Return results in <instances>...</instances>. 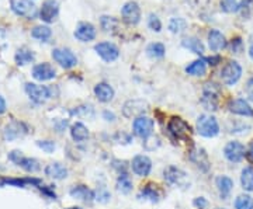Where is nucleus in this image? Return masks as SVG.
I'll list each match as a JSON object with an SVG mask.
<instances>
[{"label":"nucleus","mask_w":253,"mask_h":209,"mask_svg":"<svg viewBox=\"0 0 253 209\" xmlns=\"http://www.w3.org/2000/svg\"><path fill=\"white\" fill-rule=\"evenodd\" d=\"M219 96H221V87L217 83H207L204 86V90H203V99H201L203 107L208 111L218 109Z\"/></svg>","instance_id":"obj_1"},{"label":"nucleus","mask_w":253,"mask_h":209,"mask_svg":"<svg viewBox=\"0 0 253 209\" xmlns=\"http://www.w3.org/2000/svg\"><path fill=\"white\" fill-rule=\"evenodd\" d=\"M168 131L169 134L172 135L174 139L177 140H186L189 142L191 139V128L190 125L181 119L180 117H173L169 124H168Z\"/></svg>","instance_id":"obj_2"},{"label":"nucleus","mask_w":253,"mask_h":209,"mask_svg":"<svg viewBox=\"0 0 253 209\" xmlns=\"http://www.w3.org/2000/svg\"><path fill=\"white\" fill-rule=\"evenodd\" d=\"M197 132L204 138L217 137L219 132V125H218L217 119L211 115H207V114L200 115L197 119Z\"/></svg>","instance_id":"obj_3"},{"label":"nucleus","mask_w":253,"mask_h":209,"mask_svg":"<svg viewBox=\"0 0 253 209\" xmlns=\"http://www.w3.org/2000/svg\"><path fill=\"white\" fill-rule=\"evenodd\" d=\"M52 87H45V86H38L34 83H27L26 84V93L28 94V97L31 100L37 103V104H41L48 99L52 97Z\"/></svg>","instance_id":"obj_4"},{"label":"nucleus","mask_w":253,"mask_h":209,"mask_svg":"<svg viewBox=\"0 0 253 209\" xmlns=\"http://www.w3.org/2000/svg\"><path fill=\"white\" fill-rule=\"evenodd\" d=\"M242 76V68L235 61H229L221 70V79L226 86H234Z\"/></svg>","instance_id":"obj_5"},{"label":"nucleus","mask_w":253,"mask_h":209,"mask_svg":"<svg viewBox=\"0 0 253 209\" xmlns=\"http://www.w3.org/2000/svg\"><path fill=\"white\" fill-rule=\"evenodd\" d=\"M148 108H149V105L146 101L135 99V100L126 101L123 107V114L126 118H138V117H142L148 111Z\"/></svg>","instance_id":"obj_6"},{"label":"nucleus","mask_w":253,"mask_h":209,"mask_svg":"<svg viewBox=\"0 0 253 209\" xmlns=\"http://www.w3.org/2000/svg\"><path fill=\"white\" fill-rule=\"evenodd\" d=\"M52 58L56 64H59L65 69H71L73 66H76L78 59L73 55L71 49H65V48H56L52 51Z\"/></svg>","instance_id":"obj_7"},{"label":"nucleus","mask_w":253,"mask_h":209,"mask_svg":"<svg viewBox=\"0 0 253 209\" xmlns=\"http://www.w3.org/2000/svg\"><path fill=\"white\" fill-rule=\"evenodd\" d=\"M11 9L23 17L34 18L37 16L36 4L31 0H11Z\"/></svg>","instance_id":"obj_8"},{"label":"nucleus","mask_w":253,"mask_h":209,"mask_svg":"<svg viewBox=\"0 0 253 209\" xmlns=\"http://www.w3.org/2000/svg\"><path fill=\"white\" fill-rule=\"evenodd\" d=\"M154 119L148 118V117H138V118L134 121V134H135L138 138H142V139H146L152 135L154 132Z\"/></svg>","instance_id":"obj_9"},{"label":"nucleus","mask_w":253,"mask_h":209,"mask_svg":"<svg viewBox=\"0 0 253 209\" xmlns=\"http://www.w3.org/2000/svg\"><path fill=\"white\" fill-rule=\"evenodd\" d=\"M123 20L129 26H135L141 20V9L135 1H128L124 4V7L121 9Z\"/></svg>","instance_id":"obj_10"},{"label":"nucleus","mask_w":253,"mask_h":209,"mask_svg":"<svg viewBox=\"0 0 253 209\" xmlns=\"http://www.w3.org/2000/svg\"><path fill=\"white\" fill-rule=\"evenodd\" d=\"M94 51L97 52L100 58L104 61V62H114L120 55L118 48L111 42H100L97 45L94 46Z\"/></svg>","instance_id":"obj_11"},{"label":"nucleus","mask_w":253,"mask_h":209,"mask_svg":"<svg viewBox=\"0 0 253 209\" xmlns=\"http://www.w3.org/2000/svg\"><path fill=\"white\" fill-rule=\"evenodd\" d=\"M131 167H132V172L136 175L146 177L148 174L151 173V170H152V162H151V159L148 156L138 155L132 159Z\"/></svg>","instance_id":"obj_12"},{"label":"nucleus","mask_w":253,"mask_h":209,"mask_svg":"<svg viewBox=\"0 0 253 209\" xmlns=\"http://www.w3.org/2000/svg\"><path fill=\"white\" fill-rule=\"evenodd\" d=\"M224 155H225V157L229 162L238 163V162H241L244 159L245 146L242 143H239V142L232 140V142L226 143L225 149H224Z\"/></svg>","instance_id":"obj_13"},{"label":"nucleus","mask_w":253,"mask_h":209,"mask_svg":"<svg viewBox=\"0 0 253 209\" xmlns=\"http://www.w3.org/2000/svg\"><path fill=\"white\" fill-rule=\"evenodd\" d=\"M56 76L54 66H51L49 64H38L33 68V77L38 80V82H46V80H51Z\"/></svg>","instance_id":"obj_14"},{"label":"nucleus","mask_w":253,"mask_h":209,"mask_svg":"<svg viewBox=\"0 0 253 209\" xmlns=\"http://www.w3.org/2000/svg\"><path fill=\"white\" fill-rule=\"evenodd\" d=\"M163 175H165V180L168 182H170V184L180 185V187L187 185V182H186V173L181 172L180 169H177V167H173V166L166 167L165 172H163Z\"/></svg>","instance_id":"obj_15"},{"label":"nucleus","mask_w":253,"mask_h":209,"mask_svg":"<svg viewBox=\"0 0 253 209\" xmlns=\"http://www.w3.org/2000/svg\"><path fill=\"white\" fill-rule=\"evenodd\" d=\"M190 160L196 164L201 172L207 173L208 170H210V166H211V164H210L208 156L204 149H201V147H194V149L190 152Z\"/></svg>","instance_id":"obj_16"},{"label":"nucleus","mask_w":253,"mask_h":209,"mask_svg":"<svg viewBox=\"0 0 253 209\" xmlns=\"http://www.w3.org/2000/svg\"><path fill=\"white\" fill-rule=\"evenodd\" d=\"M58 11H59V6L56 0H45L40 11V17L45 23H52L58 16Z\"/></svg>","instance_id":"obj_17"},{"label":"nucleus","mask_w":253,"mask_h":209,"mask_svg":"<svg viewBox=\"0 0 253 209\" xmlns=\"http://www.w3.org/2000/svg\"><path fill=\"white\" fill-rule=\"evenodd\" d=\"M27 134V127L23 124V122H18V121H13L11 124H9L7 127L4 128L3 131V138L6 140H11V139H17L21 138L23 135Z\"/></svg>","instance_id":"obj_18"},{"label":"nucleus","mask_w":253,"mask_h":209,"mask_svg":"<svg viewBox=\"0 0 253 209\" xmlns=\"http://www.w3.org/2000/svg\"><path fill=\"white\" fill-rule=\"evenodd\" d=\"M228 108L231 112H234L236 115H242V117H253V108L249 105L248 101L242 99H236V100L229 101Z\"/></svg>","instance_id":"obj_19"},{"label":"nucleus","mask_w":253,"mask_h":209,"mask_svg":"<svg viewBox=\"0 0 253 209\" xmlns=\"http://www.w3.org/2000/svg\"><path fill=\"white\" fill-rule=\"evenodd\" d=\"M75 36L82 42L93 41L96 36V28L93 27L90 23H81L75 30Z\"/></svg>","instance_id":"obj_20"},{"label":"nucleus","mask_w":253,"mask_h":209,"mask_svg":"<svg viewBox=\"0 0 253 209\" xmlns=\"http://www.w3.org/2000/svg\"><path fill=\"white\" fill-rule=\"evenodd\" d=\"M208 45H210V49L214 52L224 49L226 46L225 36L222 35L218 30H211L208 33Z\"/></svg>","instance_id":"obj_21"},{"label":"nucleus","mask_w":253,"mask_h":209,"mask_svg":"<svg viewBox=\"0 0 253 209\" xmlns=\"http://www.w3.org/2000/svg\"><path fill=\"white\" fill-rule=\"evenodd\" d=\"M94 94L101 103H110L114 99V90L107 83H99L94 86Z\"/></svg>","instance_id":"obj_22"},{"label":"nucleus","mask_w":253,"mask_h":209,"mask_svg":"<svg viewBox=\"0 0 253 209\" xmlns=\"http://www.w3.org/2000/svg\"><path fill=\"white\" fill-rule=\"evenodd\" d=\"M45 174L54 180H63L68 177V170L61 163H51L45 167Z\"/></svg>","instance_id":"obj_23"},{"label":"nucleus","mask_w":253,"mask_h":209,"mask_svg":"<svg viewBox=\"0 0 253 209\" xmlns=\"http://www.w3.org/2000/svg\"><path fill=\"white\" fill-rule=\"evenodd\" d=\"M69 194H71L72 198H76V200L82 201H91L94 198V192L91 191L90 188H87L86 185H83V184H79V185L72 187Z\"/></svg>","instance_id":"obj_24"},{"label":"nucleus","mask_w":253,"mask_h":209,"mask_svg":"<svg viewBox=\"0 0 253 209\" xmlns=\"http://www.w3.org/2000/svg\"><path fill=\"white\" fill-rule=\"evenodd\" d=\"M71 135H72V139L75 142H84L89 138V129L82 122H76L71 128Z\"/></svg>","instance_id":"obj_25"},{"label":"nucleus","mask_w":253,"mask_h":209,"mask_svg":"<svg viewBox=\"0 0 253 209\" xmlns=\"http://www.w3.org/2000/svg\"><path fill=\"white\" fill-rule=\"evenodd\" d=\"M181 45L184 46V48H187V49H190V51H191V52H194V54H197V55L204 54V45H203V42L200 41L199 38H196V36L184 38V39L181 41Z\"/></svg>","instance_id":"obj_26"},{"label":"nucleus","mask_w":253,"mask_h":209,"mask_svg":"<svg viewBox=\"0 0 253 209\" xmlns=\"http://www.w3.org/2000/svg\"><path fill=\"white\" fill-rule=\"evenodd\" d=\"M139 197H144L146 200H149L151 202H158L159 198H161V191L158 188V185H155L152 182L146 184L144 188L141 190V194Z\"/></svg>","instance_id":"obj_27"},{"label":"nucleus","mask_w":253,"mask_h":209,"mask_svg":"<svg viewBox=\"0 0 253 209\" xmlns=\"http://www.w3.org/2000/svg\"><path fill=\"white\" fill-rule=\"evenodd\" d=\"M215 182H217L218 190H219V194H221L222 198L228 197L229 192L232 191V188H234V181L229 177H226V175H219V177H217Z\"/></svg>","instance_id":"obj_28"},{"label":"nucleus","mask_w":253,"mask_h":209,"mask_svg":"<svg viewBox=\"0 0 253 209\" xmlns=\"http://www.w3.org/2000/svg\"><path fill=\"white\" fill-rule=\"evenodd\" d=\"M186 72L193 76H204L207 72V62L204 59H199V61H194L193 64H190L186 68Z\"/></svg>","instance_id":"obj_29"},{"label":"nucleus","mask_w":253,"mask_h":209,"mask_svg":"<svg viewBox=\"0 0 253 209\" xmlns=\"http://www.w3.org/2000/svg\"><path fill=\"white\" fill-rule=\"evenodd\" d=\"M241 184L245 191H253V169L246 167L241 174Z\"/></svg>","instance_id":"obj_30"},{"label":"nucleus","mask_w":253,"mask_h":209,"mask_svg":"<svg viewBox=\"0 0 253 209\" xmlns=\"http://www.w3.org/2000/svg\"><path fill=\"white\" fill-rule=\"evenodd\" d=\"M14 59H16V64L17 65L31 64V62L34 61V54H33V51H30V49L21 48V49H18L17 52H16Z\"/></svg>","instance_id":"obj_31"},{"label":"nucleus","mask_w":253,"mask_h":209,"mask_svg":"<svg viewBox=\"0 0 253 209\" xmlns=\"http://www.w3.org/2000/svg\"><path fill=\"white\" fill-rule=\"evenodd\" d=\"M18 166L26 170L27 173H36L40 170V163L37 162L36 159H31V157H23L20 162H18Z\"/></svg>","instance_id":"obj_32"},{"label":"nucleus","mask_w":253,"mask_h":209,"mask_svg":"<svg viewBox=\"0 0 253 209\" xmlns=\"http://www.w3.org/2000/svg\"><path fill=\"white\" fill-rule=\"evenodd\" d=\"M165 52H166L165 45L161 44V42L151 44V45H148V48H146V54H148V56L155 58V59H158V58H163V56H165Z\"/></svg>","instance_id":"obj_33"},{"label":"nucleus","mask_w":253,"mask_h":209,"mask_svg":"<svg viewBox=\"0 0 253 209\" xmlns=\"http://www.w3.org/2000/svg\"><path fill=\"white\" fill-rule=\"evenodd\" d=\"M31 35L34 36V38H37V39L46 41L48 38H51V35H52V31H51V28L45 27V26H37V27L33 28Z\"/></svg>","instance_id":"obj_34"},{"label":"nucleus","mask_w":253,"mask_h":209,"mask_svg":"<svg viewBox=\"0 0 253 209\" xmlns=\"http://www.w3.org/2000/svg\"><path fill=\"white\" fill-rule=\"evenodd\" d=\"M117 188L118 191H121L123 194H128V192L132 190V182L129 180V177L126 175V173L120 174L117 180Z\"/></svg>","instance_id":"obj_35"},{"label":"nucleus","mask_w":253,"mask_h":209,"mask_svg":"<svg viewBox=\"0 0 253 209\" xmlns=\"http://www.w3.org/2000/svg\"><path fill=\"white\" fill-rule=\"evenodd\" d=\"M186 27H187V23H186L184 18L173 17L169 21V30L172 31L173 34H179L183 30H186Z\"/></svg>","instance_id":"obj_36"},{"label":"nucleus","mask_w":253,"mask_h":209,"mask_svg":"<svg viewBox=\"0 0 253 209\" xmlns=\"http://www.w3.org/2000/svg\"><path fill=\"white\" fill-rule=\"evenodd\" d=\"M236 209H253V198L251 195H239L235 201Z\"/></svg>","instance_id":"obj_37"},{"label":"nucleus","mask_w":253,"mask_h":209,"mask_svg":"<svg viewBox=\"0 0 253 209\" xmlns=\"http://www.w3.org/2000/svg\"><path fill=\"white\" fill-rule=\"evenodd\" d=\"M100 23H101V27L104 31H113L118 26L117 20L114 17H110V16H103Z\"/></svg>","instance_id":"obj_38"},{"label":"nucleus","mask_w":253,"mask_h":209,"mask_svg":"<svg viewBox=\"0 0 253 209\" xmlns=\"http://www.w3.org/2000/svg\"><path fill=\"white\" fill-rule=\"evenodd\" d=\"M221 9L225 13H235L239 10L238 0H221Z\"/></svg>","instance_id":"obj_39"},{"label":"nucleus","mask_w":253,"mask_h":209,"mask_svg":"<svg viewBox=\"0 0 253 209\" xmlns=\"http://www.w3.org/2000/svg\"><path fill=\"white\" fill-rule=\"evenodd\" d=\"M148 27L151 28L152 31H155V33H159V31L162 30V23H161V20L158 18V16L149 14V18H148Z\"/></svg>","instance_id":"obj_40"},{"label":"nucleus","mask_w":253,"mask_h":209,"mask_svg":"<svg viewBox=\"0 0 253 209\" xmlns=\"http://www.w3.org/2000/svg\"><path fill=\"white\" fill-rule=\"evenodd\" d=\"M110 192L106 190V187H99L97 188V191L94 192V198H96V201H99V202H101V204H104V202H107V201L110 200Z\"/></svg>","instance_id":"obj_41"},{"label":"nucleus","mask_w":253,"mask_h":209,"mask_svg":"<svg viewBox=\"0 0 253 209\" xmlns=\"http://www.w3.org/2000/svg\"><path fill=\"white\" fill-rule=\"evenodd\" d=\"M37 145L42 150H45L46 153H51L55 150V143L52 140H40V142H37Z\"/></svg>","instance_id":"obj_42"},{"label":"nucleus","mask_w":253,"mask_h":209,"mask_svg":"<svg viewBox=\"0 0 253 209\" xmlns=\"http://www.w3.org/2000/svg\"><path fill=\"white\" fill-rule=\"evenodd\" d=\"M242 39L238 36L235 39H232V42H231V51L234 52V54H239L241 51H242Z\"/></svg>","instance_id":"obj_43"},{"label":"nucleus","mask_w":253,"mask_h":209,"mask_svg":"<svg viewBox=\"0 0 253 209\" xmlns=\"http://www.w3.org/2000/svg\"><path fill=\"white\" fill-rule=\"evenodd\" d=\"M193 204H194V207L199 209H206L207 208L208 202L206 198H203V197H200V198H196V200L193 201Z\"/></svg>","instance_id":"obj_44"},{"label":"nucleus","mask_w":253,"mask_h":209,"mask_svg":"<svg viewBox=\"0 0 253 209\" xmlns=\"http://www.w3.org/2000/svg\"><path fill=\"white\" fill-rule=\"evenodd\" d=\"M246 94H248L249 100L253 103V79L248 80V84H246Z\"/></svg>","instance_id":"obj_45"},{"label":"nucleus","mask_w":253,"mask_h":209,"mask_svg":"<svg viewBox=\"0 0 253 209\" xmlns=\"http://www.w3.org/2000/svg\"><path fill=\"white\" fill-rule=\"evenodd\" d=\"M9 157H10V160H11V162H14V163H17V164H18V162H20V160L23 159V156H21V152H18V150H14V152H11V153L9 155Z\"/></svg>","instance_id":"obj_46"},{"label":"nucleus","mask_w":253,"mask_h":209,"mask_svg":"<svg viewBox=\"0 0 253 209\" xmlns=\"http://www.w3.org/2000/svg\"><path fill=\"white\" fill-rule=\"evenodd\" d=\"M204 61L208 62V65H212L214 66V65H217L221 61V56H210V58H206Z\"/></svg>","instance_id":"obj_47"},{"label":"nucleus","mask_w":253,"mask_h":209,"mask_svg":"<svg viewBox=\"0 0 253 209\" xmlns=\"http://www.w3.org/2000/svg\"><path fill=\"white\" fill-rule=\"evenodd\" d=\"M246 157H248V160H249L251 163H253V142L251 143V146H249V149H248Z\"/></svg>","instance_id":"obj_48"},{"label":"nucleus","mask_w":253,"mask_h":209,"mask_svg":"<svg viewBox=\"0 0 253 209\" xmlns=\"http://www.w3.org/2000/svg\"><path fill=\"white\" fill-rule=\"evenodd\" d=\"M103 115H104V118L107 119V121H114L116 119V115L113 112H110V111H104Z\"/></svg>","instance_id":"obj_49"},{"label":"nucleus","mask_w":253,"mask_h":209,"mask_svg":"<svg viewBox=\"0 0 253 209\" xmlns=\"http://www.w3.org/2000/svg\"><path fill=\"white\" fill-rule=\"evenodd\" d=\"M3 112H6V101L0 96V114H3Z\"/></svg>","instance_id":"obj_50"},{"label":"nucleus","mask_w":253,"mask_h":209,"mask_svg":"<svg viewBox=\"0 0 253 209\" xmlns=\"http://www.w3.org/2000/svg\"><path fill=\"white\" fill-rule=\"evenodd\" d=\"M249 56H251V59L253 61V44L251 45V48H249Z\"/></svg>","instance_id":"obj_51"},{"label":"nucleus","mask_w":253,"mask_h":209,"mask_svg":"<svg viewBox=\"0 0 253 209\" xmlns=\"http://www.w3.org/2000/svg\"><path fill=\"white\" fill-rule=\"evenodd\" d=\"M68 209H82V208H79V207H72V208H68Z\"/></svg>","instance_id":"obj_52"},{"label":"nucleus","mask_w":253,"mask_h":209,"mask_svg":"<svg viewBox=\"0 0 253 209\" xmlns=\"http://www.w3.org/2000/svg\"><path fill=\"white\" fill-rule=\"evenodd\" d=\"M215 209H225V208H215Z\"/></svg>","instance_id":"obj_53"}]
</instances>
